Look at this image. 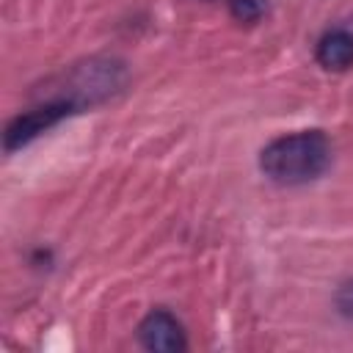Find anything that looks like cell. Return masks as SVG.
<instances>
[{"instance_id": "1", "label": "cell", "mask_w": 353, "mask_h": 353, "mask_svg": "<svg viewBox=\"0 0 353 353\" xmlns=\"http://www.w3.org/2000/svg\"><path fill=\"white\" fill-rule=\"evenodd\" d=\"M331 163V143L320 130H301L270 141L259 154V168L279 185H303L317 179Z\"/></svg>"}, {"instance_id": "2", "label": "cell", "mask_w": 353, "mask_h": 353, "mask_svg": "<svg viewBox=\"0 0 353 353\" xmlns=\"http://www.w3.org/2000/svg\"><path fill=\"white\" fill-rule=\"evenodd\" d=\"M124 83H127V69L119 58H88L66 72L63 85H61L63 94L50 97V99L69 102L74 110H80L85 105L113 97L116 91H121Z\"/></svg>"}, {"instance_id": "3", "label": "cell", "mask_w": 353, "mask_h": 353, "mask_svg": "<svg viewBox=\"0 0 353 353\" xmlns=\"http://www.w3.org/2000/svg\"><path fill=\"white\" fill-rule=\"evenodd\" d=\"M74 113V108L69 102H61V99H47L44 105L28 110V113H19L8 121L6 132H3V146L6 152H14V149H22L25 143H30L36 135H41L44 130H50L52 124H58L63 116Z\"/></svg>"}, {"instance_id": "4", "label": "cell", "mask_w": 353, "mask_h": 353, "mask_svg": "<svg viewBox=\"0 0 353 353\" xmlns=\"http://www.w3.org/2000/svg\"><path fill=\"white\" fill-rule=\"evenodd\" d=\"M138 342L154 353H176V350L188 347V339H185L179 320L165 309H152L138 323Z\"/></svg>"}, {"instance_id": "5", "label": "cell", "mask_w": 353, "mask_h": 353, "mask_svg": "<svg viewBox=\"0 0 353 353\" xmlns=\"http://www.w3.org/2000/svg\"><path fill=\"white\" fill-rule=\"evenodd\" d=\"M314 58L328 72H345L353 66V33L345 28H331L320 36Z\"/></svg>"}, {"instance_id": "6", "label": "cell", "mask_w": 353, "mask_h": 353, "mask_svg": "<svg viewBox=\"0 0 353 353\" xmlns=\"http://www.w3.org/2000/svg\"><path fill=\"white\" fill-rule=\"evenodd\" d=\"M268 8V0H229V14L237 22H256Z\"/></svg>"}, {"instance_id": "7", "label": "cell", "mask_w": 353, "mask_h": 353, "mask_svg": "<svg viewBox=\"0 0 353 353\" xmlns=\"http://www.w3.org/2000/svg\"><path fill=\"white\" fill-rule=\"evenodd\" d=\"M336 309L345 314V317H353V279L345 281L339 290H336Z\"/></svg>"}]
</instances>
